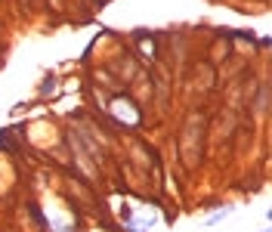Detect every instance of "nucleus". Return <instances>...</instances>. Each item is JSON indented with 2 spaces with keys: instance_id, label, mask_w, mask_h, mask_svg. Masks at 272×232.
<instances>
[{
  "instance_id": "nucleus-1",
  "label": "nucleus",
  "mask_w": 272,
  "mask_h": 232,
  "mask_svg": "<svg viewBox=\"0 0 272 232\" xmlns=\"http://www.w3.org/2000/svg\"><path fill=\"white\" fill-rule=\"evenodd\" d=\"M232 211H229V207H226V211H220V214H214V217H207V226H214V223H220V220H226Z\"/></svg>"
}]
</instances>
